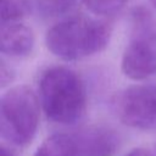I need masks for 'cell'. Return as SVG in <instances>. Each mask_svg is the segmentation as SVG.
Returning <instances> with one entry per match:
<instances>
[{
	"label": "cell",
	"instance_id": "1",
	"mask_svg": "<svg viewBox=\"0 0 156 156\" xmlns=\"http://www.w3.org/2000/svg\"><path fill=\"white\" fill-rule=\"evenodd\" d=\"M112 27L105 20L71 16L50 27L45 34L48 50L65 61H79L106 49Z\"/></svg>",
	"mask_w": 156,
	"mask_h": 156
},
{
	"label": "cell",
	"instance_id": "2",
	"mask_svg": "<svg viewBox=\"0 0 156 156\" xmlns=\"http://www.w3.org/2000/svg\"><path fill=\"white\" fill-rule=\"evenodd\" d=\"M39 101L49 121L74 124L87 110L84 82L76 71L66 66L49 67L39 79Z\"/></svg>",
	"mask_w": 156,
	"mask_h": 156
},
{
	"label": "cell",
	"instance_id": "3",
	"mask_svg": "<svg viewBox=\"0 0 156 156\" xmlns=\"http://www.w3.org/2000/svg\"><path fill=\"white\" fill-rule=\"evenodd\" d=\"M40 101L26 85L9 88L0 100V133L10 144L26 146L39 126Z\"/></svg>",
	"mask_w": 156,
	"mask_h": 156
},
{
	"label": "cell",
	"instance_id": "4",
	"mask_svg": "<svg viewBox=\"0 0 156 156\" xmlns=\"http://www.w3.org/2000/svg\"><path fill=\"white\" fill-rule=\"evenodd\" d=\"M113 108L127 127L139 130L156 129V84H134L121 90Z\"/></svg>",
	"mask_w": 156,
	"mask_h": 156
},
{
	"label": "cell",
	"instance_id": "5",
	"mask_svg": "<svg viewBox=\"0 0 156 156\" xmlns=\"http://www.w3.org/2000/svg\"><path fill=\"white\" fill-rule=\"evenodd\" d=\"M155 40V23L136 24L135 35L124 48L121 58V69L127 78L140 82L156 72Z\"/></svg>",
	"mask_w": 156,
	"mask_h": 156
},
{
	"label": "cell",
	"instance_id": "6",
	"mask_svg": "<svg viewBox=\"0 0 156 156\" xmlns=\"http://www.w3.org/2000/svg\"><path fill=\"white\" fill-rule=\"evenodd\" d=\"M74 134L85 156H113L119 147L118 134L108 127L90 126Z\"/></svg>",
	"mask_w": 156,
	"mask_h": 156
},
{
	"label": "cell",
	"instance_id": "7",
	"mask_svg": "<svg viewBox=\"0 0 156 156\" xmlns=\"http://www.w3.org/2000/svg\"><path fill=\"white\" fill-rule=\"evenodd\" d=\"M35 43L34 32L30 27L15 22H1L0 27V50L4 55L10 57L28 56Z\"/></svg>",
	"mask_w": 156,
	"mask_h": 156
},
{
	"label": "cell",
	"instance_id": "8",
	"mask_svg": "<svg viewBox=\"0 0 156 156\" xmlns=\"http://www.w3.org/2000/svg\"><path fill=\"white\" fill-rule=\"evenodd\" d=\"M34 156H85L74 133H56L48 136Z\"/></svg>",
	"mask_w": 156,
	"mask_h": 156
},
{
	"label": "cell",
	"instance_id": "9",
	"mask_svg": "<svg viewBox=\"0 0 156 156\" xmlns=\"http://www.w3.org/2000/svg\"><path fill=\"white\" fill-rule=\"evenodd\" d=\"M78 0H29L30 10L41 18H57L71 12Z\"/></svg>",
	"mask_w": 156,
	"mask_h": 156
},
{
	"label": "cell",
	"instance_id": "10",
	"mask_svg": "<svg viewBox=\"0 0 156 156\" xmlns=\"http://www.w3.org/2000/svg\"><path fill=\"white\" fill-rule=\"evenodd\" d=\"M30 11L29 0H0L1 22L20 21Z\"/></svg>",
	"mask_w": 156,
	"mask_h": 156
},
{
	"label": "cell",
	"instance_id": "11",
	"mask_svg": "<svg viewBox=\"0 0 156 156\" xmlns=\"http://www.w3.org/2000/svg\"><path fill=\"white\" fill-rule=\"evenodd\" d=\"M85 7L100 17H111L123 10L129 0H82Z\"/></svg>",
	"mask_w": 156,
	"mask_h": 156
},
{
	"label": "cell",
	"instance_id": "12",
	"mask_svg": "<svg viewBox=\"0 0 156 156\" xmlns=\"http://www.w3.org/2000/svg\"><path fill=\"white\" fill-rule=\"evenodd\" d=\"M15 73L10 68V66H6V62L4 60H1V65H0V82H1V88L4 89L7 84H10L13 80Z\"/></svg>",
	"mask_w": 156,
	"mask_h": 156
},
{
	"label": "cell",
	"instance_id": "13",
	"mask_svg": "<svg viewBox=\"0 0 156 156\" xmlns=\"http://www.w3.org/2000/svg\"><path fill=\"white\" fill-rule=\"evenodd\" d=\"M123 156H154V155L147 149H144V147H134V149L129 150L127 154H124Z\"/></svg>",
	"mask_w": 156,
	"mask_h": 156
},
{
	"label": "cell",
	"instance_id": "14",
	"mask_svg": "<svg viewBox=\"0 0 156 156\" xmlns=\"http://www.w3.org/2000/svg\"><path fill=\"white\" fill-rule=\"evenodd\" d=\"M0 156H16V154L10 146H6L5 144H1V146H0Z\"/></svg>",
	"mask_w": 156,
	"mask_h": 156
},
{
	"label": "cell",
	"instance_id": "15",
	"mask_svg": "<svg viewBox=\"0 0 156 156\" xmlns=\"http://www.w3.org/2000/svg\"><path fill=\"white\" fill-rule=\"evenodd\" d=\"M149 1H150V2L152 4V6H154V7L156 9V0H149Z\"/></svg>",
	"mask_w": 156,
	"mask_h": 156
}]
</instances>
